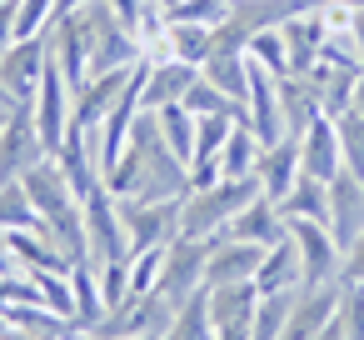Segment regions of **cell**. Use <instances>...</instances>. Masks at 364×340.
Returning a JSON list of instances; mask_svg holds the SVG:
<instances>
[{
	"mask_svg": "<svg viewBox=\"0 0 364 340\" xmlns=\"http://www.w3.org/2000/svg\"><path fill=\"white\" fill-rule=\"evenodd\" d=\"M0 330H6V320H0Z\"/></svg>",
	"mask_w": 364,
	"mask_h": 340,
	"instance_id": "obj_54",
	"label": "cell"
},
{
	"mask_svg": "<svg viewBox=\"0 0 364 340\" xmlns=\"http://www.w3.org/2000/svg\"><path fill=\"white\" fill-rule=\"evenodd\" d=\"M31 225H41V215H36L26 185L6 180V185H0V230H31Z\"/></svg>",
	"mask_w": 364,
	"mask_h": 340,
	"instance_id": "obj_32",
	"label": "cell"
},
{
	"mask_svg": "<svg viewBox=\"0 0 364 340\" xmlns=\"http://www.w3.org/2000/svg\"><path fill=\"white\" fill-rule=\"evenodd\" d=\"M70 290H75V335H90L95 320L105 315V295H100V270L90 260L70 265Z\"/></svg>",
	"mask_w": 364,
	"mask_h": 340,
	"instance_id": "obj_24",
	"label": "cell"
},
{
	"mask_svg": "<svg viewBox=\"0 0 364 340\" xmlns=\"http://www.w3.org/2000/svg\"><path fill=\"white\" fill-rule=\"evenodd\" d=\"M200 66H185V61H165V66H145V81H140V110H165V105H180L185 91L195 86Z\"/></svg>",
	"mask_w": 364,
	"mask_h": 340,
	"instance_id": "obj_20",
	"label": "cell"
},
{
	"mask_svg": "<svg viewBox=\"0 0 364 340\" xmlns=\"http://www.w3.org/2000/svg\"><path fill=\"white\" fill-rule=\"evenodd\" d=\"M11 235V250L21 260V275H36V270H70V260L60 255V245L46 235V225H31V230H6Z\"/></svg>",
	"mask_w": 364,
	"mask_h": 340,
	"instance_id": "obj_22",
	"label": "cell"
},
{
	"mask_svg": "<svg viewBox=\"0 0 364 340\" xmlns=\"http://www.w3.org/2000/svg\"><path fill=\"white\" fill-rule=\"evenodd\" d=\"M309 6V0H230V11H225V21L210 31L215 36V46L210 51H225V56H245L250 51V41L259 36V31H279L289 16H299Z\"/></svg>",
	"mask_w": 364,
	"mask_h": 340,
	"instance_id": "obj_4",
	"label": "cell"
},
{
	"mask_svg": "<svg viewBox=\"0 0 364 340\" xmlns=\"http://www.w3.org/2000/svg\"><path fill=\"white\" fill-rule=\"evenodd\" d=\"M259 260H264V245L215 235V245H210V265H205V285H240V280H255Z\"/></svg>",
	"mask_w": 364,
	"mask_h": 340,
	"instance_id": "obj_19",
	"label": "cell"
},
{
	"mask_svg": "<svg viewBox=\"0 0 364 340\" xmlns=\"http://www.w3.org/2000/svg\"><path fill=\"white\" fill-rule=\"evenodd\" d=\"M279 36H284V56H289V76H304V71L319 61L324 41H329L324 11H319V6H304L299 16H289V21L279 26Z\"/></svg>",
	"mask_w": 364,
	"mask_h": 340,
	"instance_id": "obj_15",
	"label": "cell"
},
{
	"mask_svg": "<svg viewBox=\"0 0 364 340\" xmlns=\"http://www.w3.org/2000/svg\"><path fill=\"white\" fill-rule=\"evenodd\" d=\"M31 110H36V125H41L46 150L55 155V150L65 145V135H70V115H75V91H70V81H65V71H60L55 56H50L46 76H41V91L31 96Z\"/></svg>",
	"mask_w": 364,
	"mask_h": 340,
	"instance_id": "obj_7",
	"label": "cell"
},
{
	"mask_svg": "<svg viewBox=\"0 0 364 340\" xmlns=\"http://www.w3.org/2000/svg\"><path fill=\"white\" fill-rule=\"evenodd\" d=\"M279 115H284V135H304L324 110L299 76H279Z\"/></svg>",
	"mask_w": 364,
	"mask_h": 340,
	"instance_id": "obj_25",
	"label": "cell"
},
{
	"mask_svg": "<svg viewBox=\"0 0 364 340\" xmlns=\"http://www.w3.org/2000/svg\"><path fill=\"white\" fill-rule=\"evenodd\" d=\"M16 11H21V0H0V51L16 46Z\"/></svg>",
	"mask_w": 364,
	"mask_h": 340,
	"instance_id": "obj_41",
	"label": "cell"
},
{
	"mask_svg": "<svg viewBox=\"0 0 364 340\" xmlns=\"http://www.w3.org/2000/svg\"><path fill=\"white\" fill-rule=\"evenodd\" d=\"M0 275H21V260H16L11 235H6V230H0Z\"/></svg>",
	"mask_w": 364,
	"mask_h": 340,
	"instance_id": "obj_44",
	"label": "cell"
},
{
	"mask_svg": "<svg viewBox=\"0 0 364 340\" xmlns=\"http://www.w3.org/2000/svg\"><path fill=\"white\" fill-rule=\"evenodd\" d=\"M339 310V280H324V285H299V300L284 320V330L274 340H314Z\"/></svg>",
	"mask_w": 364,
	"mask_h": 340,
	"instance_id": "obj_13",
	"label": "cell"
},
{
	"mask_svg": "<svg viewBox=\"0 0 364 340\" xmlns=\"http://www.w3.org/2000/svg\"><path fill=\"white\" fill-rule=\"evenodd\" d=\"M299 170L314 175V180H334L344 170V150H339V125L329 115H319L304 135H299Z\"/></svg>",
	"mask_w": 364,
	"mask_h": 340,
	"instance_id": "obj_18",
	"label": "cell"
},
{
	"mask_svg": "<svg viewBox=\"0 0 364 340\" xmlns=\"http://www.w3.org/2000/svg\"><path fill=\"white\" fill-rule=\"evenodd\" d=\"M6 115H11V110H6V105H0V125H6Z\"/></svg>",
	"mask_w": 364,
	"mask_h": 340,
	"instance_id": "obj_51",
	"label": "cell"
},
{
	"mask_svg": "<svg viewBox=\"0 0 364 340\" xmlns=\"http://www.w3.org/2000/svg\"><path fill=\"white\" fill-rule=\"evenodd\" d=\"M220 235H230V240H250V245H264V250H269V245H279V240L289 235V225H284L279 200H269V195L259 190V195H255V200H250V205H245Z\"/></svg>",
	"mask_w": 364,
	"mask_h": 340,
	"instance_id": "obj_16",
	"label": "cell"
},
{
	"mask_svg": "<svg viewBox=\"0 0 364 340\" xmlns=\"http://www.w3.org/2000/svg\"><path fill=\"white\" fill-rule=\"evenodd\" d=\"M85 340H100V335H85ZM140 340H145V335H140Z\"/></svg>",
	"mask_w": 364,
	"mask_h": 340,
	"instance_id": "obj_52",
	"label": "cell"
},
{
	"mask_svg": "<svg viewBox=\"0 0 364 340\" xmlns=\"http://www.w3.org/2000/svg\"><path fill=\"white\" fill-rule=\"evenodd\" d=\"M55 6H60V0H21V11H16V41H26V36H50Z\"/></svg>",
	"mask_w": 364,
	"mask_h": 340,
	"instance_id": "obj_35",
	"label": "cell"
},
{
	"mask_svg": "<svg viewBox=\"0 0 364 340\" xmlns=\"http://www.w3.org/2000/svg\"><path fill=\"white\" fill-rule=\"evenodd\" d=\"M85 205V250H90V265H110V260H130V235H125V220H120V200L105 190V180L80 200Z\"/></svg>",
	"mask_w": 364,
	"mask_h": 340,
	"instance_id": "obj_5",
	"label": "cell"
},
{
	"mask_svg": "<svg viewBox=\"0 0 364 340\" xmlns=\"http://www.w3.org/2000/svg\"><path fill=\"white\" fill-rule=\"evenodd\" d=\"M0 105H6V110H11V105H16V101H11V96H6V86H0Z\"/></svg>",
	"mask_w": 364,
	"mask_h": 340,
	"instance_id": "obj_50",
	"label": "cell"
},
{
	"mask_svg": "<svg viewBox=\"0 0 364 340\" xmlns=\"http://www.w3.org/2000/svg\"><path fill=\"white\" fill-rule=\"evenodd\" d=\"M225 11H230V0H185V6H175L170 11V21H185V26H220L225 21Z\"/></svg>",
	"mask_w": 364,
	"mask_h": 340,
	"instance_id": "obj_38",
	"label": "cell"
},
{
	"mask_svg": "<svg viewBox=\"0 0 364 340\" xmlns=\"http://www.w3.org/2000/svg\"><path fill=\"white\" fill-rule=\"evenodd\" d=\"M259 135L245 125V120H235V130H230V140L220 145V175L225 180H245V175H255V165H259Z\"/></svg>",
	"mask_w": 364,
	"mask_h": 340,
	"instance_id": "obj_27",
	"label": "cell"
},
{
	"mask_svg": "<svg viewBox=\"0 0 364 340\" xmlns=\"http://www.w3.org/2000/svg\"><path fill=\"white\" fill-rule=\"evenodd\" d=\"M279 210H284V220H324V225H329V185L299 170V180H294V190L279 200Z\"/></svg>",
	"mask_w": 364,
	"mask_h": 340,
	"instance_id": "obj_28",
	"label": "cell"
},
{
	"mask_svg": "<svg viewBox=\"0 0 364 340\" xmlns=\"http://www.w3.org/2000/svg\"><path fill=\"white\" fill-rule=\"evenodd\" d=\"M31 280L41 285V300H46L55 315H65V320L75 325V290H70V270H36Z\"/></svg>",
	"mask_w": 364,
	"mask_h": 340,
	"instance_id": "obj_33",
	"label": "cell"
},
{
	"mask_svg": "<svg viewBox=\"0 0 364 340\" xmlns=\"http://www.w3.org/2000/svg\"><path fill=\"white\" fill-rule=\"evenodd\" d=\"M80 6H90V0H60V6H55V16H70V11H80Z\"/></svg>",
	"mask_w": 364,
	"mask_h": 340,
	"instance_id": "obj_47",
	"label": "cell"
},
{
	"mask_svg": "<svg viewBox=\"0 0 364 340\" xmlns=\"http://www.w3.org/2000/svg\"><path fill=\"white\" fill-rule=\"evenodd\" d=\"M70 340H85V335H70Z\"/></svg>",
	"mask_w": 364,
	"mask_h": 340,
	"instance_id": "obj_53",
	"label": "cell"
},
{
	"mask_svg": "<svg viewBox=\"0 0 364 340\" xmlns=\"http://www.w3.org/2000/svg\"><path fill=\"white\" fill-rule=\"evenodd\" d=\"M120 220L130 235V255L155 250L180 235V200H120Z\"/></svg>",
	"mask_w": 364,
	"mask_h": 340,
	"instance_id": "obj_10",
	"label": "cell"
},
{
	"mask_svg": "<svg viewBox=\"0 0 364 340\" xmlns=\"http://www.w3.org/2000/svg\"><path fill=\"white\" fill-rule=\"evenodd\" d=\"M205 290H210L215 335H220V340H250V335H255V305H259L255 280H240V285H205Z\"/></svg>",
	"mask_w": 364,
	"mask_h": 340,
	"instance_id": "obj_11",
	"label": "cell"
},
{
	"mask_svg": "<svg viewBox=\"0 0 364 340\" xmlns=\"http://www.w3.org/2000/svg\"><path fill=\"white\" fill-rule=\"evenodd\" d=\"M255 195H259V175L215 180V185H205V190H185V195H180V235H190V240H215Z\"/></svg>",
	"mask_w": 364,
	"mask_h": 340,
	"instance_id": "obj_2",
	"label": "cell"
},
{
	"mask_svg": "<svg viewBox=\"0 0 364 340\" xmlns=\"http://www.w3.org/2000/svg\"><path fill=\"white\" fill-rule=\"evenodd\" d=\"M349 41H354V56L364 66V0H354V21H349Z\"/></svg>",
	"mask_w": 364,
	"mask_h": 340,
	"instance_id": "obj_43",
	"label": "cell"
},
{
	"mask_svg": "<svg viewBox=\"0 0 364 340\" xmlns=\"http://www.w3.org/2000/svg\"><path fill=\"white\" fill-rule=\"evenodd\" d=\"M339 285H364V230L339 250Z\"/></svg>",
	"mask_w": 364,
	"mask_h": 340,
	"instance_id": "obj_40",
	"label": "cell"
},
{
	"mask_svg": "<svg viewBox=\"0 0 364 340\" xmlns=\"http://www.w3.org/2000/svg\"><path fill=\"white\" fill-rule=\"evenodd\" d=\"M359 230H364V180L354 170H339L329 180V235L344 250Z\"/></svg>",
	"mask_w": 364,
	"mask_h": 340,
	"instance_id": "obj_17",
	"label": "cell"
},
{
	"mask_svg": "<svg viewBox=\"0 0 364 340\" xmlns=\"http://www.w3.org/2000/svg\"><path fill=\"white\" fill-rule=\"evenodd\" d=\"M250 61H259L269 76H289V56H284V36L279 31H259L255 41H250V51H245Z\"/></svg>",
	"mask_w": 364,
	"mask_h": 340,
	"instance_id": "obj_36",
	"label": "cell"
},
{
	"mask_svg": "<svg viewBox=\"0 0 364 340\" xmlns=\"http://www.w3.org/2000/svg\"><path fill=\"white\" fill-rule=\"evenodd\" d=\"M6 340H41V335H26V330H11L6 325Z\"/></svg>",
	"mask_w": 364,
	"mask_h": 340,
	"instance_id": "obj_48",
	"label": "cell"
},
{
	"mask_svg": "<svg viewBox=\"0 0 364 340\" xmlns=\"http://www.w3.org/2000/svg\"><path fill=\"white\" fill-rule=\"evenodd\" d=\"M200 76L210 81V86H220L235 105H245V96H250V61L245 56H225V51H210V61L200 66Z\"/></svg>",
	"mask_w": 364,
	"mask_h": 340,
	"instance_id": "obj_29",
	"label": "cell"
},
{
	"mask_svg": "<svg viewBox=\"0 0 364 340\" xmlns=\"http://www.w3.org/2000/svg\"><path fill=\"white\" fill-rule=\"evenodd\" d=\"M140 66V61H135ZM135 66H125V71H100V76H90L80 91H75V115H70V130H100V120H105V110L120 101V91L130 86V76H135Z\"/></svg>",
	"mask_w": 364,
	"mask_h": 340,
	"instance_id": "obj_14",
	"label": "cell"
},
{
	"mask_svg": "<svg viewBox=\"0 0 364 340\" xmlns=\"http://www.w3.org/2000/svg\"><path fill=\"white\" fill-rule=\"evenodd\" d=\"M255 175H259V190L269 200H284L294 190V180H299V135H279L274 145H264Z\"/></svg>",
	"mask_w": 364,
	"mask_h": 340,
	"instance_id": "obj_21",
	"label": "cell"
},
{
	"mask_svg": "<svg viewBox=\"0 0 364 340\" xmlns=\"http://www.w3.org/2000/svg\"><path fill=\"white\" fill-rule=\"evenodd\" d=\"M339 325L349 340H364V285H339Z\"/></svg>",
	"mask_w": 364,
	"mask_h": 340,
	"instance_id": "obj_37",
	"label": "cell"
},
{
	"mask_svg": "<svg viewBox=\"0 0 364 340\" xmlns=\"http://www.w3.org/2000/svg\"><path fill=\"white\" fill-rule=\"evenodd\" d=\"M294 300H299V290H264L259 305H255V335H250V340H274V335L284 330Z\"/></svg>",
	"mask_w": 364,
	"mask_h": 340,
	"instance_id": "obj_31",
	"label": "cell"
},
{
	"mask_svg": "<svg viewBox=\"0 0 364 340\" xmlns=\"http://www.w3.org/2000/svg\"><path fill=\"white\" fill-rule=\"evenodd\" d=\"M105 190L115 200H180L190 190V165L165 145V135H160L150 110H140L125 155L105 175Z\"/></svg>",
	"mask_w": 364,
	"mask_h": 340,
	"instance_id": "obj_1",
	"label": "cell"
},
{
	"mask_svg": "<svg viewBox=\"0 0 364 340\" xmlns=\"http://www.w3.org/2000/svg\"><path fill=\"white\" fill-rule=\"evenodd\" d=\"M160 340H220L215 320H210V290H195L185 305H175V315H170Z\"/></svg>",
	"mask_w": 364,
	"mask_h": 340,
	"instance_id": "obj_26",
	"label": "cell"
},
{
	"mask_svg": "<svg viewBox=\"0 0 364 340\" xmlns=\"http://www.w3.org/2000/svg\"><path fill=\"white\" fill-rule=\"evenodd\" d=\"M150 115H155V125H160L165 145L190 165V160H195V115H190L185 105H165V110H150Z\"/></svg>",
	"mask_w": 364,
	"mask_h": 340,
	"instance_id": "obj_30",
	"label": "cell"
},
{
	"mask_svg": "<svg viewBox=\"0 0 364 340\" xmlns=\"http://www.w3.org/2000/svg\"><path fill=\"white\" fill-rule=\"evenodd\" d=\"M46 140H41V125H36V110L31 105H11L6 125H0V185L6 180H21L26 170H36L46 160Z\"/></svg>",
	"mask_w": 364,
	"mask_h": 340,
	"instance_id": "obj_8",
	"label": "cell"
},
{
	"mask_svg": "<svg viewBox=\"0 0 364 340\" xmlns=\"http://www.w3.org/2000/svg\"><path fill=\"white\" fill-rule=\"evenodd\" d=\"M314 340H349V335H344V325H339V315H334V320H329V325H324Z\"/></svg>",
	"mask_w": 364,
	"mask_h": 340,
	"instance_id": "obj_45",
	"label": "cell"
},
{
	"mask_svg": "<svg viewBox=\"0 0 364 340\" xmlns=\"http://www.w3.org/2000/svg\"><path fill=\"white\" fill-rule=\"evenodd\" d=\"M339 150H344V170H354L359 180H364V115H354V110H344L339 120Z\"/></svg>",
	"mask_w": 364,
	"mask_h": 340,
	"instance_id": "obj_34",
	"label": "cell"
},
{
	"mask_svg": "<svg viewBox=\"0 0 364 340\" xmlns=\"http://www.w3.org/2000/svg\"><path fill=\"white\" fill-rule=\"evenodd\" d=\"M299 285H304V265H299L294 240L284 235L279 245L264 250V260H259V270H255V290L264 295V290H299Z\"/></svg>",
	"mask_w": 364,
	"mask_h": 340,
	"instance_id": "obj_23",
	"label": "cell"
},
{
	"mask_svg": "<svg viewBox=\"0 0 364 340\" xmlns=\"http://www.w3.org/2000/svg\"><path fill=\"white\" fill-rule=\"evenodd\" d=\"M349 110H354V115H364V76L354 81V96H349Z\"/></svg>",
	"mask_w": 364,
	"mask_h": 340,
	"instance_id": "obj_46",
	"label": "cell"
},
{
	"mask_svg": "<svg viewBox=\"0 0 364 340\" xmlns=\"http://www.w3.org/2000/svg\"><path fill=\"white\" fill-rule=\"evenodd\" d=\"M46 66H50V36H26L16 46H6L0 51V86H6V96L16 105H31Z\"/></svg>",
	"mask_w": 364,
	"mask_h": 340,
	"instance_id": "obj_9",
	"label": "cell"
},
{
	"mask_svg": "<svg viewBox=\"0 0 364 340\" xmlns=\"http://www.w3.org/2000/svg\"><path fill=\"white\" fill-rule=\"evenodd\" d=\"M210 245H215V240H190V235H175V240L165 245V260H160L155 295H160V300H170V305H185L195 290H205Z\"/></svg>",
	"mask_w": 364,
	"mask_h": 340,
	"instance_id": "obj_6",
	"label": "cell"
},
{
	"mask_svg": "<svg viewBox=\"0 0 364 340\" xmlns=\"http://www.w3.org/2000/svg\"><path fill=\"white\" fill-rule=\"evenodd\" d=\"M100 295H105V310L120 305L125 295H135V290H130V260H110V265H100Z\"/></svg>",
	"mask_w": 364,
	"mask_h": 340,
	"instance_id": "obj_39",
	"label": "cell"
},
{
	"mask_svg": "<svg viewBox=\"0 0 364 340\" xmlns=\"http://www.w3.org/2000/svg\"><path fill=\"white\" fill-rule=\"evenodd\" d=\"M289 225V240L299 250V265H304V285H324V280H339V245L329 235L324 220H284Z\"/></svg>",
	"mask_w": 364,
	"mask_h": 340,
	"instance_id": "obj_12",
	"label": "cell"
},
{
	"mask_svg": "<svg viewBox=\"0 0 364 340\" xmlns=\"http://www.w3.org/2000/svg\"><path fill=\"white\" fill-rule=\"evenodd\" d=\"M80 21V36H85V56H90V76L100 71H125L140 61V36L110 11V0H90V6L70 11Z\"/></svg>",
	"mask_w": 364,
	"mask_h": 340,
	"instance_id": "obj_3",
	"label": "cell"
},
{
	"mask_svg": "<svg viewBox=\"0 0 364 340\" xmlns=\"http://www.w3.org/2000/svg\"><path fill=\"white\" fill-rule=\"evenodd\" d=\"M110 11H115L130 31H140V11H145V0H110Z\"/></svg>",
	"mask_w": 364,
	"mask_h": 340,
	"instance_id": "obj_42",
	"label": "cell"
},
{
	"mask_svg": "<svg viewBox=\"0 0 364 340\" xmlns=\"http://www.w3.org/2000/svg\"><path fill=\"white\" fill-rule=\"evenodd\" d=\"M160 6H165V16H170V11H175V6H185V0H160Z\"/></svg>",
	"mask_w": 364,
	"mask_h": 340,
	"instance_id": "obj_49",
	"label": "cell"
}]
</instances>
